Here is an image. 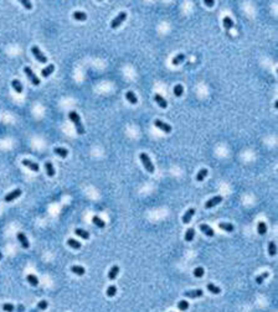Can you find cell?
Returning a JSON list of instances; mask_svg holds the SVG:
<instances>
[{
	"instance_id": "6da1fadb",
	"label": "cell",
	"mask_w": 278,
	"mask_h": 312,
	"mask_svg": "<svg viewBox=\"0 0 278 312\" xmlns=\"http://www.w3.org/2000/svg\"><path fill=\"white\" fill-rule=\"evenodd\" d=\"M68 118H70L71 121H73L75 127H76V131H77V134L82 135V134L85 133L83 125H82V123H81V117L78 115V114H77L76 112H70V113H68Z\"/></svg>"
},
{
	"instance_id": "7a4b0ae2",
	"label": "cell",
	"mask_w": 278,
	"mask_h": 312,
	"mask_svg": "<svg viewBox=\"0 0 278 312\" xmlns=\"http://www.w3.org/2000/svg\"><path fill=\"white\" fill-rule=\"evenodd\" d=\"M139 158H140V161H142L143 165H144V167H145V170H147L148 172L153 173V172H154V165H153V162H151V160H150L149 156H148L145 152H142V154L139 155Z\"/></svg>"
},
{
	"instance_id": "3957f363",
	"label": "cell",
	"mask_w": 278,
	"mask_h": 312,
	"mask_svg": "<svg viewBox=\"0 0 278 312\" xmlns=\"http://www.w3.org/2000/svg\"><path fill=\"white\" fill-rule=\"evenodd\" d=\"M127 19V13H120V14H118V16H116L114 19L112 20V23H111V27L112 29H117L118 26H120L123 23H124V20Z\"/></svg>"
},
{
	"instance_id": "277c9868",
	"label": "cell",
	"mask_w": 278,
	"mask_h": 312,
	"mask_svg": "<svg viewBox=\"0 0 278 312\" xmlns=\"http://www.w3.org/2000/svg\"><path fill=\"white\" fill-rule=\"evenodd\" d=\"M31 52H33V55L35 56V58L39 62H41V63H46V62H47V57L40 51V48L37 46H33L31 47Z\"/></svg>"
},
{
	"instance_id": "5b68a950",
	"label": "cell",
	"mask_w": 278,
	"mask_h": 312,
	"mask_svg": "<svg viewBox=\"0 0 278 312\" xmlns=\"http://www.w3.org/2000/svg\"><path fill=\"white\" fill-rule=\"evenodd\" d=\"M24 72L26 73L27 78H29L30 81H31V83H33L34 86H39V84H40V79L35 76V73L31 71V68H30V67H25V68H24Z\"/></svg>"
},
{
	"instance_id": "8992f818",
	"label": "cell",
	"mask_w": 278,
	"mask_h": 312,
	"mask_svg": "<svg viewBox=\"0 0 278 312\" xmlns=\"http://www.w3.org/2000/svg\"><path fill=\"white\" fill-rule=\"evenodd\" d=\"M221 202H222V197L221 196H215V197H212L211 200L205 202V208H206V210H210V208L215 207L216 204H220Z\"/></svg>"
},
{
	"instance_id": "52a82bcc",
	"label": "cell",
	"mask_w": 278,
	"mask_h": 312,
	"mask_svg": "<svg viewBox=\"0 0 278 312\" xmlns=\"http://www.w3.org/2000/svg\"><path fill=\"white\" fill-rule=\"evenodd\" d=\"M154 125H155L158 129H160V130H163L164 133H170L171 131V127L169 125V124H167V123H164V121H161L160 119H157L155 121H154Z\"/></svg>"
},
{
	"instance_id": "ba28073f",
	"label": "cell",
	"mask_w": 278,
	"mask_h": 312,
	"mask_svg": "<svg viewBox=\"0 0 278 312\" xmlns=\"http://www.w3.org/2000/svg\"><path fill=\"white\" fill-rule=\"evenodd\" d=\"M20 194H21V190H20V188H16V190L11 191L10 193H8V194L4 197V201H5V202H11V201L16 200L17 197H20Z\"/></svg>"
},
{
	"instance_id": "9c48e42d",
	"label": "cell",
	"mask_w": 278,
	"mask_h": 312,
	"mask_svg": "<svg viewBox=\"0 0 278 312\" xmlns=\"http://www.w3.org/2000/svg\"><path fill=\"white\" fill-rule=\"evenodd\" d=\"M204 292L202 290L198 289V290H191V291H186V292H184V296L185 297H189V298H198V297H202Z\"/></svg>"
},
{
	"instance_id": "30bf717a",
	"label": "cell",
	"mask_w": 278,
	"mask_h": 312,
	"mask_svg": "<svg viewBox=\"0 0 278 312\" xmlns=\"http://www.w3.org/2000/svg\"><path fill=\"white\" fill-rule=\"evenodd\" d=\"M200 231L205 235H208V237H214L215 235L214 229H212V228H210V225H208V224H200Z\"/></svg>"
},
{
	"instance_id": "8fae6325",
	"label": "cell",
	"mask_w": 278,
	"mask_h": 312,
	"mask_svg": "<svg viewBox=\"0 0 278 312\" xmlns=\"http://www.w3.org/2000/svg\"><path fill=\"white\" fill-rule=\"evenodd\" d=\"M23 165L24 166H26V167H29L31 171H35V172H37L39 170H40V167H39V165L37 164H35V162H33V161H30V160H23Z\"/></svg>"
},
{
	"instance_id": "7c38bea8",
	"label": "cell",
	"mask_w": 278,
	"mask_h": 312,
	"mask_svg": "<svg viewBox=\"0 0 278 312\" xmlns=\"http://www.w3.org/2000/svg\"><path fill=\"white\" fill-rule=\"evenodd\" d=\"M154 100H155L158 106H160L163 109H165V108L168 107V102H167L165 99H164L160 94H154Z\"/></svg>"
},
{
	"instance_id": "4fadbf2b",
	"label": "cell",
	"mask_w": 278,
	"mask_h": 312,
	"mask_svg": "<svg viewBox=\"0 0 278 312\" xmlns=\"http://www.w3.org/2000/svg\"><path fill=\"white\" fill-rule=\"evenodd\" d=\"M194 213H195V210H194V208H189V210H188L186 212H185V214L183 216V222H184L185 224H188V223L191 221V218H192Z\"/></svg>"
},
{
	"instance_id": "5bb4252c",
	"label": "cell",
	"mask_w": 278,
	"mask_h": 312,
	"mask_svg": "<svg viewBox=\"0 0 278 312\" xmlns=\"http://www.w3.org/2000/svg\"><path fill=\"white\" fill-rule=\"evenodd\" d=\"M17 239H19V242H20V243H21L23 248L27 249V248L30 246V244H29V240H27V238H26V235H25L24 233H21V232H19V233H17Z\"/></svg>"
},
{
	"instance_id": "9a60e30c",
	"label": "cell",
	"mask_w": 278,
	"mask_h": 312,
	"mask_svg": "<svg viewBox=\"0 0 278 312\" xmlns=\"http://www.w3.org/2000/svg\"><path fill=\"white\" fill-rule=\"evenodd\" d=\"M206 289L210 291L211 294H214V295H219V294H221V289H220L219 286H216L215 284H212V283H209V284L206 285Z\"/></svg>"
},
{
	"instance_id": "2e32d148",
	"label": "cell",
	"mask_w": 278,
	"mask_h": 312,
	"mask_svg": "<svg viewBox=\"0 0 278 312\" xmlns=\"http://www.w3.org/2000/svg\"><path fill=\"white\" fill-rule=\"evenodd\" d=\"M75 234L78 235V237H81L82 239H86V240H88V239H89V233H88L87 231H85V229H81V228H76V229H75Z\"/></svg>"
},
{
	"instance_id": "e0dca14e",
	"label": "cell",
	"mask_w": 278,
	"mask_h": 312,
	"mask_svg": "<svg viewBox=\"0 0 278 312\" xmlns=\"http://www.w3.org/2000/svg\"><path fill=\"white\" fill-rule=\"evenodd\" d=\"M118 273H119V266H118V265H114V266H113V268L109 270V273H108V279H109V280H114V279L117 277Z\"/></svg>"
},
{
	"instance_id": "ac0fdd59",
	"label": "cell",
	"mask_w": 278,
	"mask_h": 312,
	"mask_svg": "<svg viewBox=\"0 0 278 312\" xmlns=\"http://www.w3.org/2000/svg\"><path fill=\"white\" fill-rule=\"evenodd\" d=\"M71 271L78 276H82V275H85V268H82L80 265H73V266H71Z\"/></svg>"
},
{
	"instance_id": "d6986e66",
	"label": "cell",
	"mask_w": 278,
	"mask_h": 312,
	"mask_svg": "<svg viewBox=\"0 0 278 312\" xmlns=\"http://www.w3.org/2000/svg\"><path fill=\"white\" fill-rule=\"evenodd\" d=\"M54 71H55V66L54 65H48L46 68H44L42 71H41V76L46 78V77H48L51 73H52Z\"/></svg>"
},
{
	"instance_id": "ffe728a7",
	"label": "cell",
	"mask_w": 278,
	"mask_h": 312,
	"mask_svg": "<svg viewBox=\"0 0 278 312\" xmlns=\"http://www.w3.org/2000/svg\"><path fill=\"white\" fill-rule=\"evenodd\" d=\"M45 170H46V173L50 176V177H54L55 176V169H54V166H52V164L51 162H46L45 164Z\"/></svg>"
},
{
	"instance_id": "44dd1931",
	"label": "cell",
	"mask_w": 278,
	"mask_h": 312,
	"mask_svg": "<svg viewBox=\"0 0 278 312\" xmlns=\"http://www.w3.org/2000/svg\"><path fill=\"white\" fill-rule=\"evenodd\" d=\"M54 151H55V154H56V155L61 156V158H62V159H65L66 156L68 155V150H67V149H65V148H55V149H54Z\"/></svg>"
},
{
	"instance_id": "7402d4cb",
	"label": "cell",
	"mask_w": 278,
	"mask_h": 312,
	"mask_svg": "<svg viewBox=\"0 0 278 312\" xmlns=\"http://www.w3.org/2000/svg\"><path fill=\"white\" fill-rule=\"evenodd\" d=\"M26 280H27V283L31 286H37L39 285V279L35 275H33V274H29L26 276Z\"/></svg>"
},
{
	"instance_id": "603a6c76",
	"label": "cell",
	"mask_w": 278,
	"mask_h": 312,
	"mask_svg": "<svg viewBox=\"0 0 278 312\" xmlns=\"http://www.w3.org/2000/svg\"><path fill=\"white\" fill-rule=\"evenodd\" d=\"M73 19L77 20V21H85V20L87 19V15L83 11H75L73 13Z\"/></svg>"
},
{
	"instance_id": "cb8c5ba5",
	"label": "cell",
	"mask_w": 278,
	"mask_h": 312,
	"mask_svg": "<svg viewBox=\"0 0 278 312\" xmlns=\"http://www.w3.org/2000/svg\"><path fill=\"white\" fill-rule=\"evenodd\" d=\"M219 228H220V229H222V231H225V232H229V233L235 229V227L231 223H220Z\"/></svg>"
},
{
	"instance_id": "d4e9b609",
	"label": "cell",
	"mask_w": 278,
	"mask_h": 312,
	"mask_svg": "<svg viewBox=\"0 0 278 312\" xmlns=\"http://www.w3.org/2000/svg\"><path fill=\"white\" fill-rule=\"evenodd\" d=\"M126 97H127V100H128L129 103H132V104H137V103H138V98H137V96H136L133 92H130V90L127 92Z\"/></svg>"
},
{
	"instance_id": "484cf974",
	"label": "cell",
	"mask_w": 278,
	"mask_h": 312,
	"mask_svg": "<svg viewBox=\"0 0 278 312\" xmlns=\"http://www.w3.org/2000/svg\"><path fill=\"white\" fill-rule=\"evenodd\" d=\"M257 232L261 235H264L267 232V224L264 222H258V224H257Z\"/></svg>"
},
{
	"instance_id": "4316f807",
	"label": "cell",
	"mask_w": 278,
	"mask_h": 312,
	"mask_svg": "<svg viewBox=\"0 0 278 312\" xmlns=\"http://www.w3.org/2000/svg\"><path fill=\"white\" fill-rule=\"evenodd\" d=\"M11 86H13V88L16 90V93H21L23 92V84H21V82L20 81H17V79H14L13 82H11Z\"/></svg>"
},
{
	"instance_id": "83f0119b",
	"label": "cell",
	"mask_w": 278,
	"mask_h": 312,
	"mask_svg": "<svg viewBox=\"0 0 278 312\" xmlns=\"http://www.w3.org/2000/svg\"><path fill=\"white\" fill-rule=\"evenodd\" d=\"M185 60V55H183V54H179V55H176L174 58H173V61H171V63L174 65V66H178V65H180L181 62Z\"/></svg>"
},
{
	"instance_id": "f1b7e54d",
	"label": "cell",
	"mask_w": 278,
	"mask_h": 312,
	"mask_svg": "<svg viewBox=\"0 0 278 312\" xmlns=\"http://www.w3.org/2000/svg\"><path fill=\"white\" fill-rule=\"evenodd\" d=\"M92 222H93V224H96L98 228H105L106 227V223L102 221L98 216H95L93 218H92Z\"/></svg>"
},
{
	"instance_id": "f546056e",
	"label": "cell",
	"mask_w": 278,
	"mask_h": 312,
	"mask_svg": "<svg viewBox=\"0 0 278 312\" xmlns=\"http://www.w3.org/2000/svg\"><path fill=\"white\" fill-rule=\"evenodd\" d=\"M194 235H195V231L192 228H189V229L185 232V240L186 242H191L194 239Z\"/></svg>"
},
{
	"instance_id": "4dcf8cb0",
	"label": "cell",
	"mask_w": 278,
	"mask_h": 312,
	"mask_svg": "<svg viewBox=\"0 0 278 312\" xmlns=\"http://www.w3.org/2000/svg\"><path fill=\"white\" fill-rule=\"evenodd\" d=\"M208 173H209L208 169H201V170L199 171L198 176H196V180H198V181H204V180H205V177H206V176H208Z\"/></svg>"
},
{
	"instance_id": "1f68e13d",
	"label": "cell",
	"mask_w": 278,
	"mask_h": 312,
	"mask_svg": "<svg viewBox=\"0 0 278 312\" xmlns=\"http://www.w3.org/2000/svg\"><path fill=\"white\" fill-rule=\"evenodd\" d=\"M67 244H68L72 249H76V250L81 249V243L77 242V240H75V239H68V240H67Z\"/></svg>"
},
{
	"instance_id": "d6a6232c",
	"label": "cell",
	"mask_w": 278,
	"mask_h": 312,
	"mask_svg": "<svg viewBox=\"0 0 278 312\" xmlns=\"http://www.w3.org/2000/svg\"><path fill=\"white\" fill-rule=\"evenodd\" d=\"M223 26H225L226 30H230V29L233 27V21H232V20H231L229 16H225V17H223Z\"/></svg>"
},
{
	"instance_id": "836d02e7",
	"label": "cell",
	"mask_w": 278,
	"mask_h": 312,
	"mask_svg": "<svg viewBox=\"0 0 278 312\" xmlns=\"http://www.w3.org/2000/svg\"><path fill=\"white\" fill-rule=\"evenodd\" d=\"M174 96H176V97H181L183 96V93H184V87L181 86V84H176L174 87Z\"/></svg>"
},
{
	"instance_id": "e575fe53",
	"label": "cell",
	"mask_w": 278,
	"mask_h": 312,
	"mask_svg": "<svg viewBox=\"0 0 278 312\" xmlns=\"http://www.w3.org/2000/svg\"><path fill=\"white\" fill-rule=\"evenodd\" d=\"M277 253V246H276V243L274 242H270L268 243V254L271 256H274Z\"/></svg>"
},
{
	"instance_id": "d590c367",
	"label": "cell",
	"mask_w": 278,
	"mask_h": 312,
	"mask_svg": "<svg viewBox=\"0 0 278 312\" xmlns=\"http://www.w3.org/2000/svg\"><path fill=\"white\" fill-rule=\"evenodd\" d=\"M268 276H270V273L264 271V273H262L261 275H258V276L256 277V283H257V284H262V283H263L264 280H266L267 277H268Z\"/></svg>"
},
{
	"instance_id": "8d00e7d4",
	"label": "cell",
	"mask_w": 278,
	"mask_h": 312,
	"mask_svg": "<svg viewBox=\"0 0 278 312\" xmlns=\"http://www.w3.org/2000/svg\"><path fill=\"white\" fill-rule=\"evenodd\" d=\"M178 308L180 311H186L189 308V302H188V301H185V300L179 301V302H178Z\"/></svg>"
},
{
	"instance_id": "74e56055",
	"label": "cell",
	"mask_w": 278,
	"mask_h": 312,
	"mask_svg": "<svg viewBox=\"0 0 278 312\" xmlns=\"http://www.w3.org/2000/svg\"><path fill=\"white\" fill-rule=\"evenodd\" d=\"M107 296L108 297H113L116 294H117V287L114 286V285H111V286H108V289H107Z\"/></svg>"
},
{
	"instance_id": "f35d334b",
	"label": "cell",
	"mask_w": 278,
	"mask_h": 312,
	"mask_svg": "<svg viewBox=\"0 0 278 312\" xmlns=\"http://www.w3.org/2000/svg\"><path fill=\"white\" fill-rule=\"evenodd\" d=\"M194 276L195 277H202L204 276V268L198 266L194 269Z\"/></svg>"
},
{
	"instance_id": "ab89813d",
	"label": "cell",
	"mask_w": 278,
	"mask_h": 312,
	"mask_svg": "<svg viewBox=\"0 0 278 312\" xmlns=\"http://www.w3.org/2000/svg\"><path fill=\"white\" fill-rule=\"evenodd\" d=\"M3 310L5 312H14L15 311V306L13 304H4L3 305Z\"/></svg>"
},
{
	"instance_id": "60d3db41",
	"label": "cell",
	"mask_w": 278,
	"mask_h": 312,
	"mask_svg": "<svg viewBox=\"0 0 278 312\" xmlns=\"http://www.w3.org/2000/svg\"><path fill=\"white\" fill-rule=\"evenodd\" d=\"M47 306H48V304H47V301H45V300L40 301V302L37 304V308H39V310H41V311L46 310V308H47Z\"/></svg>"
},
{
	"instance_id": "b9f144b4",
	"label": "cell",
	"mask_w": 278,
	"mask_h": 312,
	"mask_svg": "<svg viewBox=\"0 0 278 312\" xmlns=\"http://www.w3.org/2000/svg\"><path fill=\"white\" fill-rule=\"evenodd\" d=\"M20 3H21V4H23V5H24V6L27 9V10H30V9L33 8L31 3H30V2H27V0H20Z\"/></svg>"
},
{
	"instance_id": "7bdbcfd3",
	"label": "cell",
	"mask_w": 278,
	"mask_h": 312,
	"mask_svg": "<svg viewBox=\"0 0 278 312\" xmlns=\"http://www.w3.org/2000/svg\"><path fill=\"white\" fill-rule=\"evenodd\" d=\"M204 4H205V5H208V6H210V8H211V6H214V4H215V2H214V0H204Z\"/></svg>"
},
{
	"instance_id": "ee69618b",
	"label": "cell",
	"mask_w": 278,
	"mask_h": 312,
	"mask_svg": "<svg viewBox=\"0 0 278 312\" xmlns=\"http://www.w3.org/2000/svg\"><path fill=\"white\" fill-rule=\"evenodd\" d=\"M24 310H25V307H24L23 305H19L17 307H15V311H16V312H24Z\"/></svg>"
},
{
	"instance_id": "f6af8a7d",
	"label": "cell",
	"mask_w": 278,
	"mask_h": 312,
	"mask_svg": "<svg viewBox=\"0 0 278 312\" xmlns=\"http://www.w3.org/2000/svg\"><path fill=\"white\" fill-rule=\"evenodd\" d=\"M274 108H278V102H274Z\"/></svg>"
},
{
	"instance_id": "bcb514c9",
	"label": "cell",
	"mask_w": 278,
	"mask_h": 312,
	"mask_svg": "<svg viewBox=\"0 0 278 312\" xmlns=\"http://www.w3.org/2000/svg\"><path fill=\"white\" fill-rule=\"evenodd\" d=\"M2 259H3V254H2V253H0V260H2Z\"/></svg>"
}]
</instances>
